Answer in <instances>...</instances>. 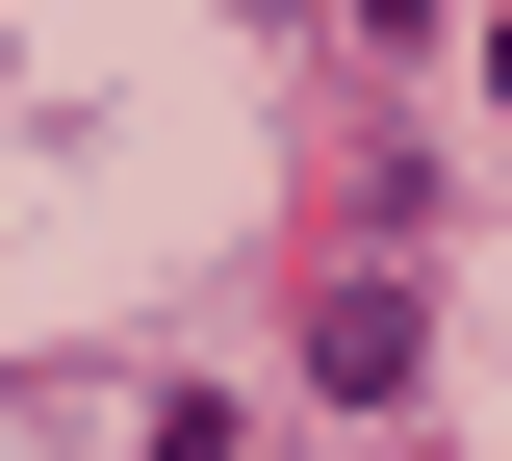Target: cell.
<instances>
[{
    "label": "cell",
    "instance_id": "1",
    "mask_svg": "<svg viewBox=\"0 0 512 461\" xmlns=\"http://www.w3.org/2000/svg\"><path fill=\"white\" fill-rule=\"evenodd\" d=\"M410 359H436V333H410V282H333V308H308V385H333V410H384Z\"/></svg>",
    "mask_w": 512,
    "mask_h": 461
},
{
    "label": "cell",
    "instance_id": "2",
    "mask_svg": "<svg viewBox=\"0 0 512 461\" xmlns=\"http://www.w3.org/2000/svg\"><path fill=\"white\" fill-rule=\"evenodd\" d=\"M154 461H231V410H154Z\"/></svg>",
    "mask_w": 512,
    "mask_h": 461
}]
</instances>
